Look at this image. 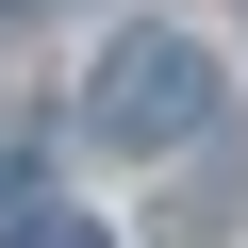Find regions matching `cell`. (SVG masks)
Segmentation results:
<instances>
[{"label":"cell","mask_w":248,"mask_h":248,"mask_svg":"<svg viewBox=\"0 0 248 248\" xmlns=\"http://www.w3.org/2000/svg\"><path fill=\"white\" fill-rule=\"evenodd\" d=\"M83 133L116 149V166H149V149H182V133H215V50L199 33H116L99 66H83Z\"/></svg>","instance_id":"1"},{"label":"cell","mask_w":248,"mask_h":248,"mask_svg":"<svg viewBox=\"0 0 248 248\" xmlns=\"http://www.w3.org/2000/svg\"><path fill=\"white\" fill-rule=\"evenodd\" d=\"M0 248H99V215H17Z\"/></svg>","instance_id":"2"}]
</instances>
